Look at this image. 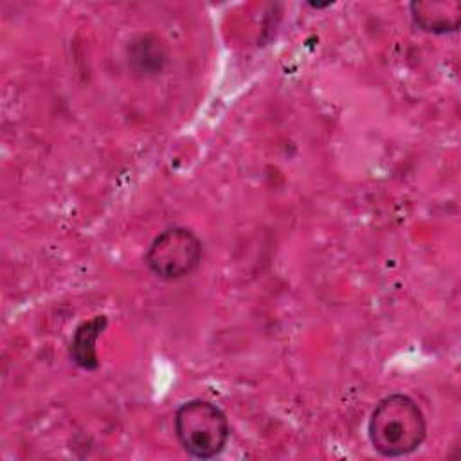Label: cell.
Returning a JSON list of instances; mask_svg holds the SVG:
<instances>
[{
    "label": "cell",
    "instance_id": "cell-1",
    "mask_svg": "<svg viewBox=\"0 0 461 461\" xmlns=\"http://www.w3.org/2000/svg\"><path fill=\"white\" fill-rule=\"evenodd\" d=\"M367 436L380 456L403 457L421 447L427 436V420L409 394L393 393L375 405Z\"/></svg>",
    "mask_w": 461,
    "mask_h": 461
},
{
    "label": "cell",
    "instance_id": "cell-5",
    "mask_svg": "<svg viewBox=\"0 0 461 461\" xmlns=\"http://www.w3.org/2000/svg\"><path fill=\"white\" fill-rule=\"evenodd\" d=\"M106 324L108 319L104 315H95L76 328L70 342V358L77 367L85 371H95L99 367L95 342L104 331Z\"/></svg>",
    "mask_w": 461,
    "mask_h": 461
},
{
    "label": "cell",
    "instance_id": "cell-3",
    "mask_svg": "<svg viewBox=\"0 0 461 461\" xmlns=\"http://www.w3.org/2000/svg\"><path fill=\"white\" fill-rule=\"evenodd\" d=\"M144 259L153 276L176 281L191 276L202 265L203 243L187 227H169L155 236Z\"/></svg>",
    "mask_w": 461,
    "mask_h": 461
},
{
    "label": "cell",
    "instance_id": "cell-2",
    "mask_svg": "<svg viewBox=\"0 0 461 461\" xmlns=\"http://www.w3.org/2000/svg\"><path fill=\"white\" fill-rule=\"evenodd\" d=\"M173 427L184 452L196 459L220 456L230 438L227 414L216 403L203 398L184 402L175 411Z\"/></svg>",
    "mask_w": 461,
    "mask_h": 461
},
{
    "label": "cell",
    "instance_id": "cell-4",
    "mask_svg": "<svg viewBox=\"0 0 461 461\" xmlns=\"http://www.w3.org/2000/svg\"><path fill=\"white\" fill-rule=\"evenodd\" d=\"M416 27L430 34H450L461 25V4L456 0H420L409 5Z\"/></svg>",
    "mask_w": 461,
    "mask_h": 461
}]
</instances>
